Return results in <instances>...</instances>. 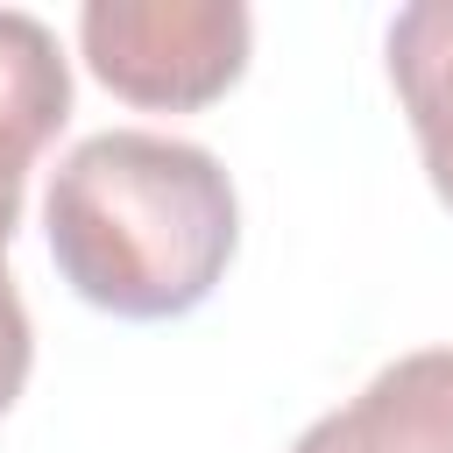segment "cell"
<instances>
[{
	"mask_svg": "<svg viewBox=\"0 0 453 453\" xmlns=\"http://www.w3.org/2000/svg\"><path fill=\"white\" fill-rule=\"evenodd\" d=\"M64 283L113 319H184L212 297L241 248V198L212 149L106 127L85 134L42 198Z\"/></svg>",
	"mask_w": 453,
	"mask_h": 453,
	"instance_id": "6da1fadb",
	"label": "cell"
},
{
	"mask_svg": "<svg viewBox=\"0 0 453 453\" xmlns=\"http://www.w3.org/2000/svg\"><path fill=\"white\" fill-rule=\"evenodd\" d=\"M255 14L241 0H85L78 50L92 78L156 113H198L248 71Z\"/></svg>",
	"mask_w": 453,
	"mask_h": 453,
	"instance_id": "7a4b0ae2",
	"label": "cell"
},
{
	"mask_svg": "<svg viewBox=\"0 0 453 453\" xmlns=\"http://www.w3.org/2000/svg\"><path fill=\"white\" fill-rule=\"evenodd\" d=\"M290 453H453V347H418L361 396L297 432Z\"/></svg>",
	"mask_w": 453,
	"mask_h": 453,
	"instance_id": "3957f363",
	"label": "cell"
},
{
	"mask_svg": "<svg viewBox=\"0 0 453 453\" xmlns=\"http://www.w3.org/2000/svg\"><path fill=\"white\" fill-rule=\"evenodd\" d=\"M64 120H71V64L57 35L35 14L0 7V248L14 241L21 184Z\"/></svg>",
	"mask_w": 453,
	"mask_h": 453,
	"instance_id": "277c9868",
	"label": "cell"
},
{
	"mask_svg": "<svg viewBox=\"0 0 453 453\" xmlns=\"http://www.w3.org/2000/svg\"><path fill=\"white\" fill-rule=\"evenodd\" d=\"M389 85L425 149L439 205H453V0H411L389 21Z\"/></svg>",
	"mask_w": 453,
	"mask_h": 453,
	"instance_id": "5b68a950",
	"label": "cell"
},
{
	"mask_svg": "<svg viewBox=\"0 0 453 453\" xmlns=\"http://www.w3.org/2000/svg\"><path fill=\"white\" fill-rule=\"evenodd\" d=\"M28 361H35V333H28V304L14 290V276L0 269V418L14 411L21 382H28Z\"/></svg>",
	"mask_w": 453,
	"mask_h": 453,
	"instance_id": "8992f818",
	"label": "cell"
}]
</instances>
